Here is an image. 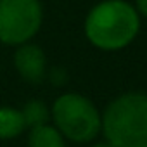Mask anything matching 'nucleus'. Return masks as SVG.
<instances>
[{"label": "nucleus", "mask_w": 147, "mask_h": 147, "mask_svg": "<svg viewBox=\"0 0 147 147\" xmlns=\"http://www.w3.org/2000/svg\"><path fill=\"white\" fill-rule=\"evenodd\" d=\"M137 7L144 16H147V0H137Z\"/></svg>", "instance_id": "nucleus-9"}, {"label": "nucleus", "mask_w": 147, "mask_h": 147, "mask_svg": "<svg viewBox=\"0 0 147 147\" xmlns=\"http://www.w3.org/2000/svg\"><path fill=\"white\" fill-rule=\"evenodd\" d=\"M23 119H24V125L33 128V126H40V125H45L49 121V109L43 102L40 100H30L23 111Z\"/></svg>", "instance_id": "nucleus-8"}, {"label": "nucleus", "mask_w": 147, "mask_h": 147, "mask_svg": "<svg viewBox=\"0 0 147 147\" xmlns=\"http://www.w3.org/2000/svg\"><path fill=\"white\" fill-rule=\"evenodd\" d=\"M94 147H113V145H111V144L107 142V144H95Z\"/></svg>", "instance_id": "nucleus-10"}, {"label": "nucleus", "mask_w": 147, "mask_h": 147, "mask_svg": "<svg viewBox=\"0 0 147 147\" xmlns=\"http://www.w3.org/2000/svg\"><path fill=\"white\" fill-rule=\"evenodd\" d=\"M14 66L26 82L40 83L45 76V54L38 45L21 43L14 54Z\"/></svg>", "instance_id": "nucleus-5"}, {"label": "nucleus", "mask_w": 147, "mask_h": 147, "mask_svg": "<svg viewBox=\"0 0 147 147\" xmlns=\"http://www.w3.org/2000/svg\"><path fill=\"white\" fill-rule=\"evenodd\" d=\"M43 12L38 0H0V42L21 45L36 35Z\"/></svg>", "instance_id": "nucleus-4"}, {"label": "nucleus", "mask_w": 147, "mask_h": 147, "mask_svg": "<svg viewBox=\"0 0 147 147\" xmlns=\"http://www.w3.org/2000/svg\"><path fill=\"white\" fill-rule=\"evenodd\" d=\"M52 116L57 128L75 142L92 140L100 128V118L95 106L80 94L61 95L52 107Z\"/></svg>", "instance_id": "nucleus-3"}, {"label": "nucleus", "mask_w": 147, "mask_h": 147, "mask_svg": "<svg viewBox=\"0 0 147 147\" xmlns=\"http://www.w3.org/2000/svg\"><path fill=\"white\" fill-rule=\"evenodd\" d=\"M28 144L30 147H66L61 133L47 123L31 128Z\"/></svg>", "instance_id": "nucleus-7"}, {"label": "nucleus", "mask_w": 147, "mask_h": 147, "mask_svg": "<svg viewBox=\"0 0 147 147\" xmlns=\"http://www.w3.org/2000/svg\"><path fill=\"white\" fill-rule=\"evenodd\" d=\"M137 11L123 0H106L95 5L85 21L87 38L102 50L126 47L138 33Z\"/></svg>", "instance_id": "nucleus-1"}, {"label": "nucleus", "mask_w": 147, "mask_h": 147, "mask_svg": "<svg viewBox=\"0 0 147 147\" xmlns=\"http://www.w3.org/2000/svg\"><path fill=\"white\" fill-rule=\"evenodd\" d=\"M26 128L21 111L14 107H0V138L7 140L18 137Z\"/></svg>", "instance_id": "nucleus-6"}, {"label": "nucleus", "mask_w": 147, "mask_h": 147, "mask_svg": "<svg viewBox=\"0 0 147 147\" xmlns=\"http://www.w3.org/2000/svg\"><path fill=\"white\" fill-rule=\"evenodd\" d=\"M100 125L113 147H147V95L131 92L118 97Z\"/></svg>", "instance_id": "nucleus-2"}]
</instances>
